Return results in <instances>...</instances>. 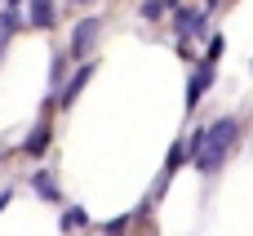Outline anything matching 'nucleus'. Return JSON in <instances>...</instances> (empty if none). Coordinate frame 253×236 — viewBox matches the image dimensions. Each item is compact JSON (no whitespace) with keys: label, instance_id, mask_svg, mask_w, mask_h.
<instances>
[{"label":"nucleus","instance_id":"obj_1","mask_svg":"<svg viewBox=\"0 0 253 236\" xmlns=\"http://www.w3.org/2000/svg\"><path fill=\"white\" fill-rule=\"evenodd\" d=\"M236 138H240V125H236V116H218V120L205 129V147H200V156H196L200 174H218V170H222V161L231 156Z\"/></svg>","mask_w":253,"mask_h":236},{"label":"nucleus","instance_id":"obj_2","mask_svg":"<svg viewBox=\"0 0 253 236\" xmlns=\"http://www.w3.org/2000/svg\"><path fill=\"white\" fill-rule=\"evenodd\" d=\"M98 31H102V22H98V18H80V22L71 27V58H84V54L93 49Z\"/></svg>","mask_w":253,"mask_h":236},{"label":"nucleus","instance_id":"obj_3","mask_svg":"<svg viewBox=\"0 0 253 236\" xmlns=\"http://www.w3.org/2000/svg\"><path fill=\"white\" fill-rule=\"evenodd\" d=\"M89 76H93V62H84V67H76V76H67V85H62V94H58V107H62V112L76 107V94L89 85Z\"/></svg>","mask_w":253,"mask_h":236},{"label":"nucleus","instance_id":"obj_4","mask_svg":"<svg viewBox=\"0 0 253 236\" xmlns=\"http://www.w3.org/2000/svg\"><path fill=\"white\" fill-rule=\"evenodd\" d=\"M213 85V62H200L196 67V76H191V89H187V107H196L200 98H205V89Z\"/></svg>","mask_w":253,"mask_h":236},{"label":"nucleus","instance_id":"obj_5","mask_svg":"<svg viewBox=\"0 0 253 236\" xmlns=\"http://www.w3.org/2000/svg\"><path fill=\"white\" fill-rule=\"evenodd\" d=\"M173 27H178V36H191V31L205 27V13H196V9H173Z\"/></svg>","mask_w":253,"mask_h":236},{"label":"nucleus","instance_id":"obj_6","mask_svg":"<svg viewBox=\"0 0 253 236\" xmlns=\"http://www.w3.org/2000/svg\"><path fill=\"white\" fill-rule=\"evenodd\" d=\"M31 27H53V0H31Z\"/></svg>","mask_w":253,"mask_h":236},{"label":"nucleus","instance_id":"obj_7","mask_svg":"<svg viewBox=\"0 0 253 236\" xmlns=\"http://www.w3.org/2000/svg\"><path fill=\"white\" fill-rule=\"evenodd\" d=\"M44 143H49V125H36V129L27 134L22 152H27V156H40V152H44Z\"/></svg>","mask_w":253,"mask_h":236},{"label":"nucleus","instance_id":"obj_8","mask_svg":"<svg viewBox=\"0 0 253 236\" xmlns=\"http://www.w3.org/2000/svg\"><path fill=\"white\" fill-rule=\"evenodd\" d=\"M31 187H36V196H44V201H58V183L40 170V174H31Z\"/></svg>","mask_w":253,"mask_h":236},{"label":"nucleus","instance_id":"obj_9","mask_svg":"<svg viewBox=\"0 0 253 236\" xmlns=\"http://www.w3.org/2000/svg\"><path fill=\"white\" fill-rule=\"evenodd\" d=\"M169 4H173V0H142V4H138V13H142L147 22H156V18H165V13H169Z\"/></svg>","mask_w":253,"mask_h":236},{"label":"nucleus","instance_id":"obj_10","mask_svg":"<svg viewBox=\"0 0 253 236\" xmlns=\"http://www.w3.org/2000/svg\"><path fill=\"white\" fill-rule=\"evenodd\" d=\"M84 223H89V214H84L80 205H71V210L62 214V232H71V228H84Z\"/></svg>","mask_w":253,"mask_h":236},{"label":"nucleus","instance_id":"obj_11","mask_svg":"<svg viewBox=\"0 0 253 236\" xmlns=\"http://www.w3.org/2000/svg\"><path fill=\"white\" fill-rule=\"evenodd\" d=\"M13 31H18V13H13V9H4V13H0V40H4V36H13Z\"/></svg>","mask_w":253,"mask_h":236},{"label":"nucleus","instance_id":"obj_12","mask_svg":"<svg viewBox=\"0 0 253 236\" xmlns=\"http://www.w3.org/2000/svg\"><path fill=\"white\" fill-rule=\"evenodd\" d=\"M222 49H227V40H222V36H213V45H209V58H205V62H218V58H222Z\"/></svg>","mask_w":253,"mask_h":236},{"label":"nucleus","instance_id":"obj_13","mask_svg":"<svg viewBox=\"0 0 253 236\" xmlns=\"http://www.w3.org/2000/svg\"><path fill=\"white\" fill-rule=\"evenodd\" d=\"M9 196H13V192H9V187H4V192H0V210H4V205H9Z\"/></svg>","mask_w":253,"mask_h":236},{"label":"nucleus","instance_id":"obj_14","mask_svg":"<svg viewBox=\"0 0 253 236\" xmlns=\"http://www.w3.org/2000/svg\"><path fill=\"white\" fill-rule=\"evenodd\" d=\"M71 4H89V0H71Z\"/></svg>","mask_w":253,"mask_h":236},{"label":"nucleus","instance_id":"obj_15","mask_svg":"<svg viewBox=\"0 0 253 236\" xmlns=\"http://www.w3.org/2000/svg\"><path fill=\"white\" fill-rule=\"evenodd\" d=\"M13 4H18V0H9V9H13Z\"/></svg>","mask_w":253,"mask_h":236}]
</instances>
